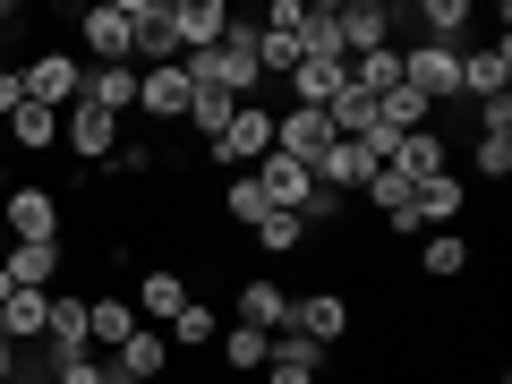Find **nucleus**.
<instances>
[{"mask_svg":"<svg viewBox=\"0 0 512 384\" xmlns=\"http://www.w3.org/2000/svg\"><path fill=\"white\" fill-rule=\"evenodd\" d=\"M350 325H359L350 291H333V282H316V291H291V333H308L316 350H333V342H342Z\"/></svg>","mask_w":512,"mask_h":384,"instance_id":"1","label":"nucleus"},{"mask_svg":"<svg viewBox=\"0 0 512 384\" xmlns=\"http://www.w3.org/2000/svg\"><path fill=\"white\" fill-rule=\"evenodd\" d=\"M120 137H128V120H111V111H94V103H69V111H60V146H69V163H94V171H103L111 154H120Z\"/></svg>","mask_w":512,"mask_h":384,"instance_id":"2","label":"nucleus"},{"mask_svg":"<svg viewBox=\"0 0 512 384\" xmlns=\"http://www.w3.org/2000/svg\"><path fill=\"white\" fill-rule=\"evenodd\" d=\"M274 154V103H239L231 128H222V146L205 154V163H231V171H256Z\"/></svg>","mask_w":512,"mask_h":384,"instance_id":"3","label":"nucleus"},{"mask_svg":"<svg viewBox=\"0 0 512 384\" xmlns=\"http://www.w3.org/2000/svg\"><path fill=\"white\" fill-rule=\"evenodd\" d=\"M0 222H9V239H60V188L43 180L0 188Z\"/></svg>","mask_w":512,"mask_h":384,"instance_id":"4","label":"nucleus"},{"mask_svg":"<svg viewBox=\"0 0 512 384\" xmlns=\"http://www.w3.org/2000/svg\"><path fill=\"white\" fill-rule=\"evenodd\" d=\"M77 26H86V69H137V60H128V52H137V35H128V9H120V0H94Z\"/></svg>","mask_w":512,"mask_h":384,"instance_id":"5","label":"nucleus"},{"mask_svg":"<svg viewBox=\"0 0 512 384\" xmlns=\"http://www.w3.org/2000/svg\"><path fill=\"white\" fill-rule=\"evenodd\" d=\"M77 94H86V60H77V52H35V60H26V103L69 111Z\"/></svg>","mask_w":512,"mask_h":384,"instance_id":"6","label":"nucleus"},{"mask_svg":"<svg viewBox=\"0 0 512 384\" xmlns=\"http://www.w3.org/2000/svg\"><path fill=\"white\" fill-rule=\"evenodd\" d=\"M188 103H197V86H188L180 60H171V69H137V111L154 120V137H163V128H180Z\"/></svg>","mask_w":512,"mask_h":384,"instance_id":"7","label":"nucleus"},{"mask_svg":"<svg viewBox=\"0 0 512 384\" xmlns=\"http://www.w3.org/2000/svg\"><path fill=\"white\" fill-rule=\"evenodd\" d=\"M402 86L419 94V103H461V52L410 43V52H402Z\"/></svg>","mask_w":512,"mask_h":384,"instance_id":"8","label":"nucleus"},{"mask_svg":"<svg viewBox=\"0 0 512 384\" xmlns=\"http://www.w3.org/2000/svg\"><path fill=\"white\" fill-rule=\"evenodd\" d=\"M163 9H171V43H180V60L188 52H214V43L231 35V18H239L231 0H163Z\"/></svg>","mask_w":512,"mask_h":384,"instance_id":"9","label":"nucleus"},{"mask_svg":"<svg viewBox=\"0 0 512 384\" xmlns=\"http://www.w3.org/2000/svg\"><path fill=\"white\" fill-rule=\"evenodd\" d=\"M0 274L18 282V291H60V274H69V248H60V239H9Z\"/></svg>","mask_w":512,"mask_h":384,"instance_id":"10","label":"nucleus"},{"mask_svg":"<svg viewBox=\"0 0 512 384\" xmlns=\"http://www.w3.org/2000/svg\"><path fill=\"white\" fill-rule=\"evenodd\" d=\"M376 171H384V154H376V146H342V137H333V146L308 163V180H316V188H333V197H359Z\"/></svg>","mask_w":512,"mask_h":384,"instance_id":"11","label":"nucleus"},{"mask_svg":"<svg viewBox=\"0 0 512 384\" xmlns=\"http://www.w3.org/2000/svg\"><path fill=\"white\" fill-rule=\"evenodd\" d=\"M231 308H239V325L265 333V342H274V333H291V291H282L274 274H248V282L231 291Z\"/></svg>","mask_w":512,"mask_h":384,"instance_id":"12","label":"nucleus"},{"mask_svg":"<svg viewBox=\"0 0 512 384\" xmlns=\"http://www.w3.org/2000/svg\"><path fill=\"white\" fill-rule=\"evenodd\" d=\"M171 359H180V350L163 342V325H137L120 350H111V376H120V384H163Z\"/></svg>","mask_w":512,"mask_h":384,"instance_id":"13","label":"nucleus"},{"mask_svg":"<svg viewBox=\"0 0 512 384\" xmlns=\"http://www.w3.org/2000/svg\"><path fill=\"white\" fill-rule=\"evenodd\" d=\"M128 9V35H137V69H171V60H180V43H171V9L163 0H120Z\"/></svg>","mask_w":512,"mask_h":384,"instance_id":"14","label":"nucleus"},{"mask_svg":"<svg viewBox=\"0 0 512 384\" xmlns=\"http://www.w3.org/2000/svg\"><path fill=\"white\" fill-rule=\"evenodd\" d=\"M188 299H197V291H188V274H180V265H146L128 308H137V325H171V316H180Z\"/></svg>","mask_w":512,"mask_h":384,"instance_id":"15","label":"nucleus"},{"mask_svg":"<svg viewBox=\"0 0 512 384\" xmlns=\"http://www.w3.org/2000/svg\"><path fill=\"white\" fill-rule=\"evenodd\" d=\"M512 86V43L495 35V43H470L461 52V103H495V94Z\"/></svg>","mask_w":512,"mask_h":384,"instance_id":"16","label":"nucleus"},{"mask_svg":"<svg viewBox=\"0 0 512 384\" xmlns=\"http://www.w3.org/2000/svg\"><path fill=\"white\" fill-rule=\"evenodd\" d=\"M359 197H367V214H384V231L419 239V205H410V197H419V188H410V180H402V171H393V163H384L376 180L359 188ZM359 197H350V205H359Z\"/></svg>","mask_w":512,"mask_h":384,"instance_id":"17","label":"nucleus"},{"mask_svg":"<svg viewBox=\"0 0 512 384\" xmlns=\"http://www.w3.org/2000/svg\"><path fill=\"white\" fill-rule=\"evenodd\" d=\"M333 18H342V52L350 60H367V52L393 43V9H384V0H333Z\"/></svg>","mask_w":512,"mask_h":384,"instance_id":"18","label":"nucleus"},{"mask_svg":"<svg viewBox=\"0 0 512 384\" xmlns=\"http://www.w3.org/2000/svg\"><path fill=\"white\" fill-rule=\"evenodd\" d=\"M333 146L325 111H299V103H274V154H291V163H316V154Z\"/></svg>","mask_w":512,"mask_h":384,"instance_id":"19","label":"nucleus"},{"mask_svg":"<svg viewBox=\"0 0 512 384\" xmlns=\"http://www.w3.org/2000/svg\"><path fill=\"white\" fill-rule=\"evenodd\" d=\"M384 163L402 171L410 188H419V180H436V171H453V146H444V128L427 120V128H410V137H402V146H393V154H384Z\"/></svg>","mask_w":512,"mask_h":384,"instance_id":"20","label":"nucleus"},{"mask_svg":"<svg viewBox=\"0 0 512 384\" xmlns=\"http://www.w3.org/2000/svg\"><path fill=\"white\" fill-rule=\"evenodd\" d=\"M256 188H265V214H299V205L316 197L308 163H291V154H265V163H256Z\"/></svg>","mask_w":512,"mask_h":384,"instance_id":"21","label":"nucleus"},{"mask_svg":"<svg viewBox=\"0 0 512 384\" xmlns=\"http://www.w3.org/2000/svg\"><path fill=\"white\" fill-rule=\"evenodd\" d=\"M470 26H478L470 0H419V43H436V52H470Z\"/></svg>","mask_w":512,"mask_h":384,"instance_id":"22","label":"nucleus"},{"mask_svg":"<svg viewBox=\"0 0 512 384\" xmlns=\"http://www.w3.org/2000/svg\"><path fill=\"white\" fill-rule=\"evenodd\" d=\"M410 205H419V231H427V222L453 231V222L470 214V180H461V171H436V180H419V197H410Z\"/></svg>","mask_w":512,"mask_h":384,"instance_id":"23","label":"nucleus"},{"mask_svg":"<svg viewBox=\"0 0 512 384\" xmlns=\"http://www.w3.org/2000/svg\"><path fill=\"white\" fill-rule=\"evenodd\" d=\"M43 325H52V291H9L0 299V342H43Z\"/></svg>","mask_w":512,"mask_h":384,"instance_id":"24","label":"nucleus"},{"mask_svg":"<svg viewBox=\"0 0 512 384\" xmlns=\"http://www.w3.org/2000/svg\"><path fill=\"white\" fill-rule=\"evenodd\" d=\"M470 274V239L461 231H419V282H461Z\"/></svg>","mask_w":512,"mask_h":384,"instance_id":"25","label":"nucleus"},{"mask_svg":"<svg viewBox=\"0 0 512 384\" xmlns=\"http://www.w3.org/2000/svg\"><path fill=\"white\" fill-rule=\"evenodd\" d=\"M342 86H350V60H299V69H291V103L299 111H325Z\"/></svg>","mask_w":512,"mask_h":384,"instance_id":"26","label":"nucleus"},{"mask_svg":"<svg viewBox=\"0 0 512 384\" xmlns=\"http://www.w3.org/2000/svg\"><path fill=\"white\" fill-rule=\"evenodd\" d=\"M77 103H94V111H111V120H128L137 111V69H86V94Z\"/></svg>","mask_w":512,"mask_h":384,"instance_id":"27","label":"nucleus"},{"mask_svg":"<svg viewBox=\"0 0 512 384\" xmlns=\"http://www.w3.org/2000/svg\"><path fill=\"white\" fill-rule=\"evenodd\" d=\"M163 342L197 359V350H214V342H222V316L205 308V299H188V308H180V316H171V325H163Z\"/></svg>","mask_w":512,"mask_h":384,"instance_id":"28","label":"nucleus"},{"mask_svg":"<svg viewBox=\"0 0 512 384\" xmlns=\"http://www.w3.org/2000/svg\"><path fill=\"white\" fill-rule=\"evenodd\" d=\"M137 333V308L128 299H86V350H120Z\"/></svg>","mask_w":512,"mask_h":384,"instance_id":"29","label":"nucleus"},{"mask_svg":"<svg viewBox=\"0 0 512 384\" xmlns=\"http://www.w3.org/2000/svg\"><path fill=\"white\" fill-rule=\"evenodd\" d=\"M0 128H9V146H26V154H52L60 146V111H43V103H18Z\"/></svg>","mask_w":512,"mask_h":384,"instance_id":"30","label":"nucleus"},{"mask_svg":"<svg viewBox=\"0 0 512 384\" xmlns=\"http://www.w3.org/2000/svg\"><path fill=\"white\" fill-rule=\"evenodd\" d=\"M231 111H239L231 94H214V86H197V103H188V120H180V128H188V137H197L205 154H214V146H222V128H231Z\"/></svg>","mask_w":512,"mask_h":384,"instance_id":"31","label":"nucleus"},{"mask_svg":"<svg viewBox=\"0 0 512 384\" xmlns=\"http://www.w3.org/2000/svg\"><path fill=\"white\" fill-rule=\"evenodd\" d=\"M350 86H359L367 103H384V94L402 86V43H384V52H367V60H350Z\"/></svg>","mask_w":512,"mask_h":384,"instance_id":"32","label":"nucleus"},{"mask_svg":"<svg viewBox=\"0 0 512 384\" xmlns=\"http://www.w3.org/2000/svg\"><path fill=\"white\" fill-rule=\"evenodd\" d=\"M265 359H274V342H265V333H248V325L222 333V367H231V376H265Z\"/></svg>","mask_w":512,"mask_h":384,"instance_id":"33","label":"nucleus"},{"mask_svg":"<svg viewBox=\"0 0 512 384\" xmlns=\"http://www.w3.org/2000/svg\"><path fill=\"white\" fill-rule=\"evenodd\" d=\"M248 239H256L265 256H299V248H308V222H299V214H265Z\"/></svg>","mask_w":512,"mask_h":384,"instance_id":"34","label":"nucleus"},{"mask_svg":"<svg viewBox=\"0 0 512 384\" xmlns=\"http://www.w3.org/2000/svg\"><path fill=\"white\" fill-rule=\"evenodd\" d=\"M222 214L248 222V231L265 222V188H256V171H231V180H222Z\"/></svg>","mask_w":512,"mask_h":384,"instance_id":"35","label":"nucleus"},{"mask_svg":"<svg viewBox=\"0 0 512 384\" xmlns=\"http://www.w3.org/2000/svg\"><path fill=\"white\" fill-rule=\"evenodd\" d=\"M470 171H478L487 188H504V180H512V137H478V146H470Z\"/></svg>","mask_w":512,"mask_h":384,"instance_id":"36","label":"nucleus"},{"mask_svg":"<svg viewBox=\"0 0 512 384\" xmlns=\"http://www.w3.org/2000/svg\"><path fill=\"white\" fill-rule=\"evenodd\" d=\"M274 359H282V367H308V376H325V359H333V350H316L308 333H274Z\"/></svg>","mask_w":512,"mask_h":384,"instance_id":"37","label":"nucleus"},{"mask_svg":"<svg viewBox=\"0 0 512 384\" xmlns=\"http://www.w3.org/2000/svg\"><path fill=\"white\" fill-rule=\"evenodd\" d=\"M52 384H111V367H94V350H77V359H60V367H43Z\"/></svg>","mask_w":512,"mask_h":384,"instance_id":"38","label":"nucleus"},{"mask_svg":"<svg viewBox=\"0 0 512 384\" xmlns=\"http://www.w3.org/2000/svg\"><path fill=\"white\" fill-rule=\"evenodd\" d=\"M478 137H512V94H495V103H478Z\"/></svg>","mask_w":512,"mask_h":384,"instance_id":"39","label":"nucleus"},{"mask_svg":"<svg viewBox=\"0 0 512 384\" xmlns=\"http://www.w3.org/2000/svg\"><path fill=\"white\" fill-rule=\"evenodd\" d=\"M18 103H26V69H18V60H0V120H9Z\"/></svg>","mask_w":512,"mask_h":384,"instance_id":"40","label":"nucleus"},{"mask_svg":"<svg viewBox=\"0 0 512 384\" xmlns=\"http://www.w3.org/2000/svg\"><path fill=\"white\" fill-rule=\"evenodd\" d=\"M265 384H316L308 367H282V359H265Z\"/></svg>","mask_w":512,"mask_h":384,"instance_id":"41","label":"nucleus"},{"mask_svg":"<svg viewBox=\"0 0 512 384\" xmlns=\"http://www.w3.org/2000/svg\"><path fill=\"white\" fill-rule=\"evenodd\" d=\"M26 376V359H18V342H0V384H18Z\"/></svg>","mask_w":512,"mask_h":384,"instance_id":"42","label":"nucleus"},{"mask_svg":"<svg viewBox=\"0 0 512 384\" xmlns=\"http://www.w3.org/2000/svg\"><path fill=\"white\" fill-rule=\"evenodd\" d=\"M18 384H52V376H43V367H26V376H18Z\"/></svg>","mask_w":512,"mask_h":384,"instance_id":"43","label":"nucleus"},{"mask_svg":"<svg viewBox=\"0 0 512 384\" xmlns=\"http://www.w3.org/2000/svg\"><path fill=\"white\" fill-rule=\"evenodd\" d=\"M9 291H18V282H9V274H0V299H9Z\"/></svg>","mask_w":512,"mask_h":384,"instance_id":"44","label":"nucleus"},{"mask_svg":"<svg viewBox=\"0 0 512 384\" xmlns=\"http://www.w3.org/2000/svg\"><path fill=\"white\" fill-rule=\"evenodd\" d=\"M111 384H120V376H111Z\"/></svg>","mask_w":512,"mask_h":384,"instance_id":"45","label":"nucleus"}]
</instances>
